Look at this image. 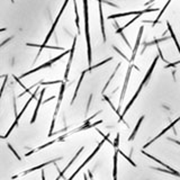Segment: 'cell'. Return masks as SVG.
<instances>
[{"mask_svg":"<svg viewBox=\"0 0 180 180\" xmlns=\"http://www.w3.org/2000/svg\"><path fill=\"white\" fill-rule=\"evenodd\" d=\"M38 90H40V87H36V91H35L34 94H32V96H31V98H29V99L27 100V103L25 104V106H24V108L22 109V112L19 113V114H18L17 116H16V120H15V122L13 123V125L10 126V129H8V132L6 133V135H3V136H1V138H7V137H8V135H9V134H10V133L13 132V129H15V127H16V126H17L18 122H19V120H20V117L23 116V114L25 113L26 108L28 107V105L31 104V101H32V100H33L34 98H36V95H37V91H38Z\"/></svg>","mask_w":180,"mask_h":180,"instance_id":"cell-3","label":"cell"},{"mask_svg":"<svg viewBox=\"0 0 180 180\" xmlns=\"http://www.w3.org/2000/svg\"><path fill=\"white\" fill-rule=\"evenodd\" d=\"M158 52H159V56H160V58H161V59H162V61H164V62H165V63H169V62H168V61L165 60V59H164V58H163V55H162V52H161V49H160V47H159V46H158Z\"/></svg>","mask_w":180,"mask_h":180,"instance_id":"cell-34","label":"cell"},{"mask_svg":"<svg viewBox=\"0 0 180 180\" xmlns=\"http://www.w3.org/2000/svg\"><path fill=\"white\" fill-rule=\"evenodd\" d=\"M5 77V81L2 82V86H1V91H0V94L2 95V92H3V89H5V86H6V83H7V79H8V76L6 74V76H3Z\"/></svg>","mask_w":180,"mask_h":180,"instance_id":"cell-32","label":"cell"},{"mask_svg":"<svg viewBox=\"0 0 180 180\" xmlns=\"http://www.w3.org/2000/svg\"><path fill=\"white\" fill-rule=\"evenodd\" d=\"M134 68V65L132 63H129V69H127V72H126V78H125V81H124V86H123V90H122V95H120V107L122 101L124 100V97H125V94H126V89H127V85H129V77H131V72H132V69Z\"/></svg>","mask_w":180,"mask_h":180,"instance_id":"cell-9","label":"cell"},{"mask_svg":"<svg viewBox=\"0 0 180 180\" xmlns=\"http://www.w3.org/2000/svg\"><path fill=\"white\" fill-rule=\"evenodd\" d=\"M170 2H171V0H168V2H167V3L164 5V7H163V8L161 9V11H160V14L158 15V17L155 18V20H154V22H152V27H153V26H155V25H156V24H158V23H159V20H160V18H161V16H162V15H163V13L165 11V9L168 8V6L170 5Z\"/></svg>","mask_w":180,"mask_h":180,"instance_id":"cell-25","label":"cell"},{"mask_svg":"<svg viewBox=\"0 0 180 180\" xmlns=\"http://www.w3.org/2000/svg\"><path fill=\"white\" fill-rule=\"evenodd\" d=\"M64 140V137H63V135L62 136H60L59 138H55V140H53V141H51V142H49V143H46V144H44V145L40 146V147H37V149H34V150H32L31 152H28V153H26V156H28V155L33 154V153H35V152H38V151H41V150H43L44 147H47V146H50L51 144H54L55 142H59V141H63Z\"/></svg>","mask_w":180,"mask_h":180,"instance_id":"cell-19","label":"cell"},{"mask_svg":"<svg viewBox=\"0 0 180 180\" xmlns=\"http://www.w3.org/2000/svg\"><path fill=\"white\" fill-rule=\"evenodd\" d=\"M59 160H61V158H58V159H55V160H52V161H49V162H44V163H42V164H40V165H37V167H34V168H32V169H28V170H26V171H24L23 173H22V174H17V176H14V177H13L11 179H16V178L20 177V176H25V174H27V173H31V172L38 170V169H42V168H43V167H45V165H49L50 163L58 162Z\"/></svg>","mask_w":180,"mask_h":180,"instance_id":"cell-11","label":"cell"},{"mask_svg":"<svg viewBox=\"0 0 180 180\" xmlns=\"http://www.w3.org/2000/svg\"><path fill=\"white\" fill-rule=\"evenodd\" d=\"M83 180H88V179H87V176H85V177H83Z\"/></svg>","mask_w":180,"mask_h":180,"instance_id":"cell-40","label":"cell"},{"mask_svg":"<svg viewBox=\"0 0 180 180\" xmlns=\"http://www.w3.org/2000/svg\"><path fill=\"white\" fill-rule=\"evenodd\" d=\"M83 14H85V28H86V40H87V51H88V63L91 67V42H90V34H89V16H88V1L83 0Z\"/></svg>","mask_w":180,"mask_h":180,"instance_id":"cell-1","label":"cell"},{"mask_svg":"<svg viewBox=\"0 0 180 180\" xmlns=\"http://www.w3.org/2000/svg\"><path fill=\"white\" fill-rule=\"evenodd\" d=\"M70 53V51H64L62 54H60L59 56H56V58H54V59H52V60H50L49 62H46V63H44V64H42V65H40V67H37V68H35V69H33V70H29V71H27L26 73H24V74H22L20 76V79L22 78H25V77H27V76H29V74H32V73H34V72H37V71H40V70H42V69H44V68H49V67H51L52 64L53 63H55L56 61H59L60 59H62V58H64L67 54H69Z\"/></svg>","mask_w":180,"mask_h":180,"instance_id":"cell-4","label":"cell"},{"mask_svg":"<svg viewBox=\"0 0 180 180\" xmlns=\"http://www.w3.org/2000/svg\"><path fill=\"white\" fill-rule=\"evenodd\" d=\"M179 63H180V61H177V62H174V63H169V64H167V65H165V69L171 68V67H176V65H178Z\"/></svg>","mask_w":180,"mask_h":180,"instance_id":"cell-33","label":"cell"},{"mask_svg":"<svg viewBox=\"0 0 180 180\" xmlns=\"http://www.w3.org/2000/svg\"><path fill=\"white\" fill-rule=\"evenodd\" d=\"M113 58L111 56V58H108V59H106V60L101 61V62H99V63H97V64H95V65H91V67H89V68L87 69V72H91L94 69L98 68V67H100V65H103V64H105V63H107V62H109V61H112Z\"/></svg>","mask_w":180,"mask_h":180,"instance_id":"cell-27","label":"cell"},{"mask_svg":"<svg viewBox=\"0 0 180 180\" xmlns=\"http://www.w3.org/2000/svg\"><path fill=\"white\" fill-rule=\"evenodd\" d=\"M8 147H9V150H11V152H13V153L15 154V156L17 158L18 160H19V161H20V156H19V154H18V153H17V152H16V151H15V150H14V147L11 146V144H9V143H8Z\"/></svg>","mask_w":180,"mask_h":180,"instance_id":"cell-31","label":"cell"},{"mask_svg":"<svg viewBox=\"0 0 180 180\" xmlns=\"http://www.w3.org/2000/svg\"><path fill=\"white\" fill-rule=\"evenodd\" d=\"M168 140H169V141H171V142H174V143H177V144H179V145H180V142H179V141H176V140H171V138H168Z\"/></svg>","mask_w":180,"mask_h":180,"instance_id":"cell-36","label":"cell"},{"mask_svg":"<svg viewBox=\"0 0 180 180\" xmlns=\"http://www.w3.org/2000/svg\"><path fill=\"white\" fill-rule=\"evenodd\" d=\"M69 0H65L64 1V3H63V6H62V8H61L60 13L58 14V16H56V18H55V22L53 23V25H52L51 29H50V32L47 33V36L45 37V41H44V43L42 44V45H46V43H47V41L51 38L52 34H53V32H54V29H55V27H56V25H58V23H59V20H60L61 16H62V14H63V11H64V9H65V7H67V5H68Z\"/></svg>","mask_w":180,"mask_h":180,"instance_id":"cell-7","label":"cell"},{"mask_svg":"<svg viewBox=\"0 0 180 180\" xmlns=\"http://www.w3.org/2000/svg\"><path fill=\"white\" fill-rule=\"evenodd\" d=\"M143 120H144V115L140 117V120H138V122H137V125L135 126V129H133V132H132V134H131V136H129V141H133V140H134V137H135V135H136V133H137V129H138V127L141 126V124H142Z\"/></svg>","mask_w":180,"mask_h":180,"instance_id":"cell-24","label":"cell"},{"mask_svg":"<svg viewBox=\"0 0 180 180\" xmlns=\"http://www.w3.org/2000/svg\"><path fill=\"white\" fill-rule=\"evenodd\" d=\"M142 34H143V27H141V28H140V32H138V35H137L136 43H135V47L133 49V53H132V58H131V60H129V63H133L134 60H135V56H136L137 49H138V46H140V42H141Z\"/></svg>","mask_w":180,"mask_h":180,"instance_id":"cell-17","label":"cell"},{"mask_svg":"<svg viewBox=\"0 0 180 180\" xmlns=\"http://www.w3.org/2000/svg\"><path fill=\"white\" fill-rule=\"evenodd\" d=\"M155 0H150V1H149V2H146V6H147V5H150V3H152V2H154Z\"/></svg>","mask_w":180,"mask_h":180,"instance_id":"cell-38","label":"cell"},{"mask_svg":"<svg viewBox=\"0 0 180 180\" xmlns=\"http://www.w3.org/2000/svg\"><path fill=\"white\" fill-rule=\"evenodd\" d=\"M63 80H56V81H40L38 85H43V86H46V85H55V83H62Z\"/></svg>","mask_w":180,"mask_h":180,"instance_id":"cell-30","label":"cell"},{"mask_svg":"<svg viewBox=\"0 0 180 180\" xmlns=\"http://www.w3.org/2000/svg\"><path fill=\"white\" fill-rule=\"evenodd\" d=\"M167 26H168V31H169V33L171 35V38L173 40V42L176 44V46H177V49H178V52H179L180 54V45H179V42H178V40H177V37H176V35L173 33V29H172L171 25H170V23L169 22H167Z\"/></svg>","mask_w":180,"mask_h":180,"instance_id":"cell-22","label":"cell"},{"mask_svg":"<svg viewBox=\"0 0 180 180\" xmlns=\"http://www.w3.org/2000/svg\"><path fill=\"white\" fill-rule=\"evenodd\" d=\"M87 70L85 71H82V73H81V77L79 79V81H78V85H77V88H76V90H74V94H73V97H72V100H71V105L74 103V100H76V98H77V95H78V90H79V88H80V85H81V82H82V80H83V77H85V74H86Z\"/></svg>","mask_w":180,"mask_h":180,"instance_id":"cell-23","label":"cell"},{"mask_svg":"<svg viewBox=\"0 0 180 180\" xmlns=\"http://www.w3.org/2000/svg\"><path fill=\"white\" fill-rule=\"evenodd\" d=\"M42 180H45V174H44V171H42Z\"/></svg>","mask_w":180,"mask_h":180,"instance_id":"cell-39","label":"cell"},{"mask_svg":"<svg viewBox=\"0 0 180 180\" xmlns=\"http://www.w3.org/2000/svg\"><path fill=\"white\" fill-rule=\"evenodd\" d=\"M158 60H159V56H156L154 59V61H153V63L151 64V67H150V69L147 70V72H146L145 77H144V79L142 80V82H141V85H140V87L137 88L136 91H138V92H141V90H142V88L145 86L146 83H147V81H149V79L151 78V76H152V73H153V70H154L155 65H156V62H158Z\"/></svg>","mask_w":180,"mask_h":180,"instance_id":"cell-8","label":"cell"},{"mask_svg":"<svg viewBox=\"0 0 180 180\" xmlns=\"http://www.w3.org/2000/svg\"><path fill=\"white\" fill-rule=\"evenodd\" d=\"M76 43H77V36H74L72 47H71V50H70V58H69L67 70H65V73H64V81H68L69 72H70V68H71V63H72V60H73V53H74V49H76Z\"/></svg>","mask_w":180,"mask_h":180,"instance_id":"cell-10","label":"cell"},{"mask_svg":"<svg viewBox=\"0 0 180 180\" xmlns=\"http://www.w3.org/2000/svg\"><path fill=\"white\" fill-rule=\"evenodd\" d=\"M83 149H85V147H83V146H81V149H80V150L78 151V153H76V155H74V156L72 158V160H71V161L69 162V164H68V165H67V167H65V168L63 169V171H60V170L58 169V171L60 172V173H59V176H58V178H56V179H55V180H60L61 178H62V177L64 176V173H65V171H67V170H68L69 168H70V167L72 165V163H73V162H74V161H76V160H77V158H78V156H79V154H80V153H81V152L83 151Z\"/></svg>","mask_w":180,"mask_h":180,"instance_id":"cell-15","label":"cell"},{"mask_svg":"<svg viewBox=\"0 0 180 180\" xmlns=\"http://www.w3.org/2000/svg\"><path fill=\"white\" fill-rule=\"evenodd\" d=\"M73 5H74V11H76V24H77V29L78 33L80 34V18H79V11H78V7H77V0H73Z\"/></svg>","mask_w":180,"mask_h":180,"instance_id":"cell-26","label":"cell"},{"mask_svg":"<svg viewBox=\"0 0 180 180\" xmlns=\"http://www.w3.org/2000/svg\"><path fill=\"white\" fill-rule=\"evenodd\" d=\"M118 147H115V154H114V170H113V178L117 180V161H118Z\"/></svg>","mask_w":180,"mask_h":180,"instance_id":"cell-20","label":"cell"},{"mask_svg":"<svg viewBox=\"0 0 180 180\" xmlns=\"http://www.w3.org/2000/svg\"><path fill=\"white\" fill-rule=\"evenodd\" d=\"M44 92H45V89H41V94H40V98L37 99V105L35 107L34 114H33V117H32V120H31V124H34L35 120H36V117H37V113H38V109H40V106L42 105V99H43Z\"/></svg>","mask_w":180,"mask_h":180,"instance_id":"cell-18","label":"cell"},{"mask_svg":"<svg viewBox=\"0 0 180 180\" xmlns=\"http://www.w3.org/2000/svg\"><path fill=\"white\" fill-rule=\"evenodd\" d=\"M11 38H13V37H9V38H7V40H6V41H3V42H2V43H1V47H2V46H3V45H5V44L7 43V42H9V41H10V40H11Z\"/></svg>","mask_w":180,"mask_h":180,"instance_id":"cell-35","label":"cell"},{"mask_svg":"<svg viewBox=\"0 0 180 180\" xmlns=\"http://www.w3.org/2000/svg\"><path fill=\"white\" fill-rule=\"evenodd\" d=\"M26 45H27V46H33V47H40L38 54L36 55V58H35L34 62H36V60L38 59V56H40V54L42 53L43 49H51V50H62V51H63V49H62V47H59V46H50V45H37V44H31V43H26Z\"/></svg>","mask_w":180,"mask_h":180,"instance_id":"cell-14","label":"cell"},{"mask_svg":"<svg viewBox=\"0 0 180 180\" xmlns=\"http://www.w3.org/2000/svg\"><path fill=\"white\" fill-rule=\"evenodd\" d=\"M179 120H180V117H178V118H177V120H173V122H172V123H171V124H170V125H169V126H167V127H165V129H163V131H162V132H161V133H159V135H156V136H155L154 138H153V140H151L150 142H147L146 144H144V146H143V149H145V147H147V146H150V145H151V144H152V143H153V142H154V141H156V140H158L159 137L162 136L163 134H164V133H167V132H168V131H169V129H173V126H174V125H176V124H177V123H178Z\"/></svg>","mask_w":180,"mask_h":180,"instance_id":"cell-12","label":"cell"},{"mask_svg":"<svg viewBox=\"0 0 180 180\" xmlns=\"http://www.w3.org/2000/svg\"><path fill=\"white\" fill-rule=\"evenodd\" d=\"M141 152H142V154L146 155L147 158H150V159H152V160H154L155 162H158V163H160V164H162V165H163V167H164V168H165V169H168V170H170V171H172V172H173V174H174V176H177V177H180V173H179V172H178V171H176L174 169H172L171 167H169V165H167V164H165V163H163L162 161H160V160H159L158 158H155V156H153V155H151V154H149V153H146V152H145V151H144V150H142Z\"/></svg>","mask_w":180,"mask_h":180,"instance_id":"cell-13","label":"cell"},{"mask_svg":"<svg viewBox=\"0 0 180 180\" xmlns=\"http://www.w3.org/2000/svg\"><path fill=\"white\" fill-rule=\"evenodd\" d=\"M167 40H169V36L168 37H161V38H156V40H153L152 42H147V43H144L143 44V51H142V53H144V51H145V49L147 47V46H151V45H156V44L161 43V42H163V41H167Z\"/></svg>","mask_w":180,"mask_h":180,"instance_id":"cell-21","label":"cell"},{"mask_svg":"<svg viewBox=\"0 0 180 180\" xmlns=\"http://www.w3.org/2000/svg\"><path fill=\"white\" fill-rule=\"evenodd\" d=\"M104 98H105V100H106L107 103L109 104V106H111V107H112V108H113V111H114V112H115V113H116V114H117V116L120 117H120H122V114H120V112H118V109H116V108L114 107V105H113V104H112V101H111V99H109V98H108V97H107V96H106V95H105V94H104Z\"/></svg>","mask_w":180,"mask_h":180,"instance_id":"cell-29","label":"cell"},{"mask_svg":"<svg viewBox=\"0 0 180 180\" xmlns=\"http://www.w3.org/2000/svg\"><path fill=\"white\" fill-rule=\"evenodd\" d=\"M105 141H106V140H105V138H104L103 141H100V142H99V144H98V145H97V147H96V149H95V151H94V152H92V153H91V154H90V156H88V158H87V159H86V161H85V162L82 163V164H81V165H80V167H79V168H78L77 170H76V171H74V173H73V174H71V177H70V178H69L68 180H73V179H74V177H76V176H77L78 173H79V171H80V170H81V169H82V168H83V167H85V165H86L87 163L89 162V161H90V160H91V159H92V158H94L95 155H96V153H97V152H98V151H99V149H100V147H101V146H103V144H104V143H105Z\"/></svg>","mask_w":180,"mask_h":180,"instance_id":"cell-6","label":"cell"},{"mask_svg":"<svg viewBox=\"0 0 180 180\" xmlns=\"http://www.w3.org/2000/svg\"><path fill=\"white\" fill-rule=\"evenodd\" d=\"M52 99H55V97H53V96H52V97H50L49 99H46V100H45L44 103H47V101H50V100H52Z\"/></svg>","mask_w":180,"mask_h":180,"instance_id":"cell-37","label":"cell"},{"mask_svg":"<svg viewBox=\"0 0 180 180\" xmlns=\"http://www.w3.org/2000/svg\"><path fill=\"white\" fill-rule=\"evenodd\" d=\"M120 63H118V64H117V67H116V68H115V70H114L113 74H112V76H111V78L108 79V81L106 82V85H105V87H104V89H103V95H104V92H105V90L107 89V87H108V85L111 83V81H112L113 79H114V77H115V74L117 73V71H118V69H120Z\"/></svg>","mask_w":180,"mask_h":180,"instance_id":"cell-28","label":"cell"},{"mask_svg":"<svg viewBox=\"0 0 180 180\" xmlns=\"http://www.w3.org/2000/svg\"><path fill=\"white\" fill-rule=\"evenodd\" d=\"M158 8H149L143 9V10H135V11H127V13H123V14H115V15H111L108 16V19H115V18L125 17V16H132V15H143L145 13H154L158 11Z\"/></svg>","mask_w":180,"mask_h":180,"instance_id":"cell-5","label":"cell"},{"mask_svg":"<svg viewBox=\"0 0 180 180\" xmlns=\"http://www.w3.org/2000/svg\"><path fill=\"white\" fill-rule=\"evenodd\" d=\"M103 0H98V8H99V18H100V27H101V34H103L104 42H106V33H105V25H104L103 16Z\"/></svg>","mask_w":180,"mask_h":180,"instance_id":"cell-16","label":"cell"},{"mask_svg":"<svg viewBox=\"0 0 180 180\" xmlns=\"http://www.w3.org/2000/svg\"><path fill=\"white\" fill-rule=\"evenodd\" d=\"M64 91H65V81H63L61 83L60 87V94H59V98H58V104H56V107H55V112L53 114V120H52L51 126H50V133L47 136L51 137L53 135V129H54V124H55V118L58 116V113H59V109H60L61 103H62V99H63V95H64Z\"/></svg>","mask_w":180,"mask_h":180,"instance_id":"cell-2","label":"cell"}]
</instances>
